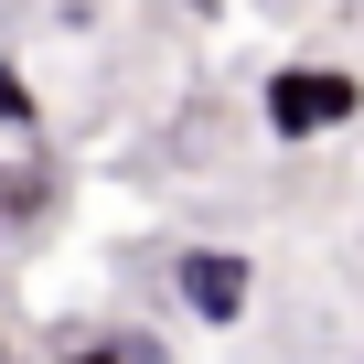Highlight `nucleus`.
<instances>
[{
  "instance_id": "4",
  "label": "nucleus",
  "mask_w": 364,
  "mask_h": 364,
  "mask_svg": "<svg viewBox=\"0 0 364 364\" xmlns=\"http://www.w3.org/2000/svg\"><path fill=\"white\" fill-rule=\"evenodd\" d=\"M0 139H43V86L22 54H0Z\"/></svg>"
},
{
  "instance_id": "6",
  "label": "nucleus",
  "mask_w": 364,
  "mask_h": 364,
  "mask_svg": "<svg viewBox=\"0 0 364 364\" xmlns=\"http://www.w3.org/2000/svg\"><path fill=\"white\" fill-rule=\"evenodd\" d=\"M0 364H11V332H0Z\"/></svg>"
},
{
  "instance_id": "1",
  "label": "nucleus",
  "mask_w": 364,
  "mask_h": 364,
  "mask_svg": "<svg viewBox=\"0 0 364 364\" xmlns=\"http://www.w3.org/2000/svg\"><path fill=\"white\" fill-rule=\"evenodd\" d=\"M257 118H268V139H289V150H311V139H343L353 118H364V75L353 65H268L257 75Z\"/></svg>"
},
{
  "instance_id": "3",
  "label": "nucleus",
  "mask_w": 364,
  "mask_h": 364,
  "mask_svg": "<svg viewBox=\"0 0 364 364\" xmlns=\"http://www.w3.org/2000/svg\"><path fill=\"white\" fill-rule=\"evenodd\" d=\"M54 204H65V171L54 161H11V171H0V236L54 225Z\"/></svg>"
},
{
  "instance_id": "2",
  "label": "nucleus",
  "mask_w": 364,
  "mask_h": 364,
  "mask_svg": "<svg viewBox=\"0 0 364 364\" xmlns=\"http://www.w3.org/2000/svg\"><path fill=\"white\" fill-rule=\"evenodd\" d=\"M171 300L193 311L204 332H236V321L257 311V257H247V247H182V257H171Z\"/></svg>"
},
{
  "instance_id": "5",
  "label": "nucleus",
  "mask_w": 364,
  "mask_h": 364,
  "mask_svg": "<svg viewBox=\"0 0 364 364\" xmlns=\"http://www.w3.org/2000/svg\"><path fill=\"white\" fill-rule=\"evenodd\" d=\"M54 364H129V332H75L54 343Z\"/></svg>"
}]
</instances>
